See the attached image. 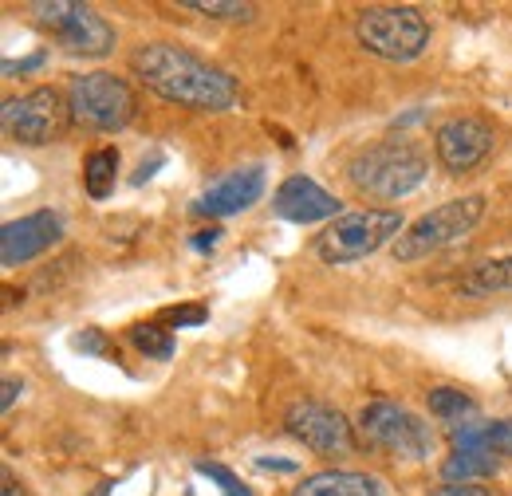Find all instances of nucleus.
Instances as JSON below:
<instances>
[{
  "label": "nucleus",
  "instance_id": "1",
  "mask_svg": "<svg viewBox=\"0 0 512 496\" xmlns=\"http://www.w3.org/2000/svg\"><path fill=\"white\" fill-rule=\"evenodd\" d=\"M130 67L154 95H162L166 103L190 107V111H233L241 99V87L229 71L166 40L134 48Z\"/></svg>",
  "mask_w": 512,
  "mask_h": 496
},
{
  "label": "nucleus",
  "instance_id": "2",
  "mask_svg": "<svg viewBox=\"0 0 512 496\" xmlns=\"http://www.w3.org/2000/svg\"><path fill=\"white\" fill-rule=\"evenodd\" d=\"M426 174H430V162H426L422 146L410 138H383V142L367 146L363 154H355L347 166L351 186L367 197H379V201H398V197L414 193L426 182Z\"/></svg>",
  "mask_w": 512,
  "mask_h": 496
},
{
  "label": "nucleus",
  "instance_id": "3",
  "mask_svg": "<svg viewBox=\"0 0 512 496\" xmlns=\"http://www.w3.org/2000/svg\"><path fill=\"white\" fill-rule=\"evenodd\" d=\"M355 40L379 60L410 63L430 48V20L414 4L363 8L355 20Z\"/></svg>",
  "mask_w": 512,
  "mask_h": 496
},
{
  "label": "nucleus",
  "instance_id": "4",
  "mask_svg": "<svg viewBox=\"0 0 512 496\" xmlns=\"http://www.w3.org/2000/svg\"><path fill=\"white\" fill-rule=\"evenodd\" d=\"M67 107H71V123L87 126V130H127L138 115V99L130 91V83L115 71H87L75 75L67 87Z\"/></svg>",
  "mask_w": 512,
  "mask_h": 496
},
{
  "label": "nucleus",
  "instance_id": "5",
  "mask_svg": "<svg viewBox=\"0 0 512 496\" xmlns=\"http://www.w3.org/2000/svg\"><path fill=\"white\" fill-rule=\"evenodd\" d=\"M402 233L406 225L398 209H359V213L335 217L316 237V252L323 264H355L390 241H398Z\"/></svg>",
  "mask_w": 512,
  "mask_h": 496
},
{
  "label": "nucleus",
  "instance_id": "6",
  "mask_svg": "<svg viewBox=\"0 0 512 496\" xmlns=\"http://www.w3.org/2000/svg\"><path fill=\"white\" fill-rule=\"evenodd\" d=\"M481 217H485V197L481 193H465V197L442 201L438 209H430L414 225H406V233L394 241V260L414 264L422 256H434V252L449 248L453 241H461L465 233H473Z\"/></svg>",
  "mask_w": 512,
  "mask_h": 496
},
{
  "label": "nucleus",
  "instance_id": "7",
  "mask_svg": "<svg viewBox=\"0 0 512 496\" xmlns=\"http://www.w3.org/2000/svg\"><path fill=\"white\" fill-rule=\"evenodd\" d=\"M36 24L64 48L67 56L83 60H103L115 52V28L91 8L75 0H36L32 4Z\"/></svg>",
  "mask_w": 512,
  "mask_h": 496
},
{
  "label": "nucleus",
  "instance_id": "8",
  "mask_svg": "<svg viewBox=\"0 0 512 496\" xmlns=\"http://www.w3.org/2000/svg\"><path fill=\"white\" fill-rule=\"evenodd\" d=\"M359 434L371 449L398 461H426L434 453V430L414 410L375 398L359 410Z\"/></svg>",
  "mask_w": 512,
  "mask_h": 496
},
{
  "label": "nucleus",
  "instance_id": "9",
  "mask_svg": "<svg viewBox=\"0 0 512 496\" xmlns=\"http://www.w3.org/2000/svg\"><path fill=\"white\" fill-rule=\"evenodd\" d=\"M71 119V107L56 87H36L20 99H8L4 111H0V123L4 134L20 146H48V142H60Z\"/></svg>",
  "mask_w": 512,
  "mask_h": 496
},
{
  "label": "nucleus",
  "instance_id": "10",
  "mask_svg": "<svg viewBox=\"0 0 512 496\" xmlns=\"http://www.w3.org/2000/svg\"><path fill=\"white\" fill-rule=\"evenodd\" d=\"M284 430L296 437L300 445H308L312 453L320 457H347L355 453V430L351 422L335 410V406H323V402H292L288 414H284Z\"/></svg>",
  "mask_w": 512,
  "mask_h": 496
},
{
  "label": "nucleus",
  "instance_id": "11",
  "mask_svg": "<svg viewBox=\"0 0 512 496\" xmlns=\"http://www.w3.org/2000/svg\"><path fill=\"white\" fill-rule=\"evenodd\" d=\"M434 150H438V162L449 174H469L497 150V130L477 115H461V119H449L438 126Z\"/></svg>",
  "mask_w": 512,
  "mask_h": 496
},
{
  "label": "nucleus",
  "instance_id": "12",
  "mask_svg": "<svg viewBox=\"0 0 512 496\" xmlns=\"http://www.w3.org/2000/svg\"><path fill=\"white\" fill-rule=\"evenodd\" d=\"M64 241V221L60 213L52 209H40V213H28L20 221H8L0 229V264L4 268H20L36 256H44L48 248H56Z\"/></svg>",
  "mask_w": 512,
  "mask_h": 496
},
{
  "label": "nucleus",
  "instance_id": "13",
  "mask_svg": "<svg viewBox=\"0 0 512 496\" xmlns=\"http://www.w3.org/2000/svg\"><path fill=\"white\" fill-rule=\"evenodd\" d=\"M272 209H276V217H284V221H292V225H316V221H335V217H343L335 193H327L320 182H312V178H304V174H292L284 186L276 189Z\"/></svg>",
  "mask_w": 512,
  "mask_h": 496
},
{
  "label": "nucleus",
  "instance_id": "14",
  "mask_svg": "<svg viewBox=\"0 0 512 496\" xmlns=\"http://www.w3.org/2000/svg\"><path fill=\"white\" fill-rule=\"evenodd\" d=\"M260 197H264V170L245 166V170H233L217 186L205 189L193 201V213H201V217H233V213L253 209Z\"/></svg>",
  "mask_w": 512,
  "mask_h": 496
},
{
  "label": "nucleus",
  "instance_id": "15",
  "mask_svg": "<svg viewBox=\"0 0 512 496\" xmlns=\"http://www.w3.org/2000/svg\"><path fill=\"white\" fill-rule=\"evenodd\" d=\"M292 496H386L383 481L371 473H351V469H323L304 477Z\"/></svg>",
  "mask_w": 512,
  "mask_h": 496
},
{
  "label": "nucleus",
  "instance_id": "16",
  "mask_svg": "<svg viewBox=\"0 0 512 496\" xmlns=\"http://www.w3.org/2000/svg\"><path fill=\"white\" fill-rule=\"evenodd\" d=\"M453 449H485V453H497V457H512V418L501 422H465V426H453Z\"/></svg>",
  "mask_w": 512,
  "mask_h": 496
},
{
  "label": "nucleus",
  "instance_id": "17",
  "mask_svg": "<svg viewBox=\"0 0 512 496\" xmlns=\"http://www.w3.org/2000/svg\"><path fill=\"white\" fill-rule=\"evenodd\" d=\"M509 288H512V256H497V260L473 264L461 276V284H457V292L461 296H473V300L493 296V292H509Z\"/></svg>",
  "mask_w": 512,
  "mask_h": 496
},
{
  "label": "nucleus",
  "instance_id": "18",
  "mask_svg": "<svg viewBox=\"0 0 512 496\" xmlns=\"http://www.w3.org/2000/svg\"><path fill=\"white\" fill-rule=\"evenodd\" d=\"M119 182V150L115 146H99L87 154L83 162V189L91 201H107Z\"/></svg>",
  "mask_w": 512,
  "mask_h": 496
},
{
  "label": "nucleus",
  "instance_id": "19",
  "mask_svg": "<svg viewBox=\"0 0 512 496\" xmlns=\"http://www.w3.org/2000/svg\"><path fill=\"white\" fill-rule=\"evenodd\" d=\"M493 473H497V457L485 449H453V457H446V465H442V477L449 485H469V481H481Z\"/></svg>",
  "mask_w": 512,
  "mask_h": 496
},
{
  "label": "nucleus",
  "instance_id": "20",
  "mask_svg": "<svg viewBox=\"0 0 512 496\" xmlns=\"http://www.w3.org/2000/svg\"><path fill=\"white\" fill-rule=\"evenodd\" d=\"M430 414L442 418V422H449V426H465V422H473L477 402H473L465 390L438 386V390H430Z\"/></svg>",
  "mask_w": 512,
  "mask_h": 496
},
{
  "label": "nucleus",
  "instance_id": "21",
  "mask_svg": "<svg viewBox=\"0 0 512 496\" xmlns=\"http://www.w3.org/2000/svg\"><path fill=\"white\" fill-rule=\"evenodd\" d=\"M130 343H134L146 359H170V355H174V335H170L166 327H158V323H138V327H130Z\"/></svg>",
  "mask_w": 512,
  "mask_h": 496
},
{
  "label": "nucleus",
  "instance_id": "22",
  "mask_svg": "<svg viewBox=\"0 0 512 496\" xmlns=\"http://www.w3.org/2000/svg\"><path fill=\"white\" fill-rule=\"evenodd\" d=\"M182 8L209 20H253L256 12V4H237V0H182Z\"/></svg>",
  "mask_w": 512,
  "mask_h": 496
},
{
  "label": "nucleus",
  "instance_id": "23",
  "mask_svg": "<svg viewBox=\"0 0 512 496\" xmlns=\"http://www.w3.org/2000/svg\"><path fill=\"white\" fill-rule=\"evenodd\" d=\"M197 473H201V477H209V481H217V485H221V493H225V496H249V489H245V485H241V481H237V477H233V473H229L225 465L201 461V465H197Z\"/></svg>",
  "mask_w": 512,
  "mask_h": 496
},
{
  "label": "nucleus",
  "instance_id": "24",
  "mask_svg": "<svg viewBox=\"0 0 512 496\" xmlns=\"http://www.w3.org/2000/svg\"><path fill=\"white\" fill-rule=\"evenodd\" d=\"M48 63V52H36V56H28V60H4V75L8 79H16V75H24V71H36V67H44Z\"/></svg>",
  "mask_w": 512,
  "mask_h": 496
},
{
  "label": "nucleus",
  "instance_id": "25",
  "mask_svg": "<svg viewBox=\"0 0 512 496\" xmlns=\"http://www.w3.org/2000/svg\"><path fill=\"white\" fill-rule=\"evenodd\" d=\"M205 315H209V311L197 308V304H193V308H170L166 311V319H170V323H178V327H197V323H205Z\"/></svg>",
  "mask_w": 512,
  "mask_h": 496
},
{
  "label": "nucleus",
  "instance_id": "26",
  "mask_svg": "<svg viewBox=\"0 0 512 496\" xmlns=\"http://www.w3.org/2000/svg\"><path fill=\"white\" fill-rule=\"evenodd\" d=\"M75 347L79 351H91V355H107V339H103V331H83V335H75Z\"/></svg>",
  "mask_w": 512,
  "mask_h": 496
},
{
  "label": "nucleus",
  "instance_id": "27",
  "mask_svg": "<svg viewBox=\"0 0 512 496\" xmlns=\"http://www.w3.org/2000/svg\"><path fill=\"white\" fill-rule=\"evenodd\" d=\"M430 496H493V493L481 489V485H442V489H434Z\"/></svg>",
  "mask_w": 512,
  "mask_h": 496
},
{
  "label": "nucleus",
  "instance_id": "28",
  "mask_svg": "<svg viewBox=\"0 0 512 496\" xmlns=\"http://www.w3.org/2000/svg\"><path fill=\"white\" fill-rule=\"evenodd\" d=\"M24 390V382H16V378H4V398H0V406L4 410H12V402H16V394Z\"/></svg>",
  "mask_w": 512,
  "mask_h": 496
},
{
  "label": "nucleus",
  "instance_id": "29",
  "mask_svg": "<svg viewBox=\"0 0 512 496\" xmlns=\"http://www.w3.org/2000/svg\"><path fill=\"white\" fill-rule=\"evenodd\" d=\"M256 469H276V473H296V461H272V457H256Z\"/></svg>",
  "mask_w": 512,
  "mask_h": 496
},
{
  "label": "nucleus",
  "instance_id": "30",
  "mask_svg": "<svg viewBox=\"0 0 512 496\" xmlns=\"http://www.w3.org/2000/svg\"><path fill=\"white\" fill-rule=\"evenodd\" d=\"M217 241H221V229H201V233L193 237V248H201V252H205V248H213Z\"/></svg>",
  "mask_w": 512,
  "mask_h": 496
},
{
  "label": "nucleus",
  "instance_id": "31",
  "mask_svg": "<svg viewBox=\"0 0 512 496\" xmlns=\"http://www.w3.org/2000/svg\"><path fill=\"white\" fill-rule=\"evenodd\" d=\"M4 496H16V481H12V473H4Z\"/></svg>",
  "mask_w": 512,
  "mask_h": 496
}]
</instances>
